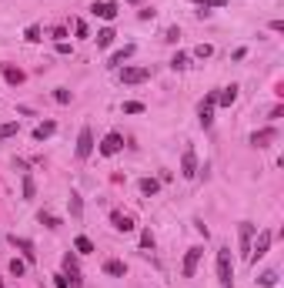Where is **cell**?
Instances as JSON below:
<instances>
[{
	"mask_svg": "<svg viewBox=\"0 0 284 288\" xmlns=\"http://www.w3.org/2000/svg\"><path fill=\"white\" fill-rule=\"evenodd\" d=\"M218 282H221V288H234V262H231V248H218Z\"/></svg>",
	"mask_w": 284,
	"mask_h": 288,
	"instance_id": "6da1fadb",
	"label": "cell"
},
{
	"mask_svg": "<svg viewBox=\"0 0 284 288\" xmlns=\"http://www.w3.org/2000/svg\"><path fill=\"white\" fill-rule=\"evenodd\" d=\"M271 242H274V232H268V228H264V232L258 234V242H251V255H248V262H251V265H258V262L271 252Z\"/></svg>",
	"mask_w": 284,
	"mask_h": 288,
	"instance_id": "7a4b0ae2",
	"label": "cell"
},
{
	"mask_svg": "<svg viewBox=\"0 0 284 288\" xmlns=\"http://www.w3.org/2000/svg\"><path fill=\"white\" fill-rule=\"evenodd\" d=\"M214 108H218V90H211L208 98L201 100V108H197V121H201V128H211V124H214Z\"/></svg>",
	"mask_w": 284,
	"mask_h": 288,
	"instance_id": "3957f363",
	"label": "cell"
},
{
	"mask_svg": "<svg viewBox=\"0 0 284 288\" xmlns=\"http://www.w3.org/2000/svg\"><path fill=\"white\" fill-rule=\"evenodd\" d=\"M74 154L80 158V161H87V158L94 154V131H90L87 124L80 128V134H77V148H74Z\"/></svg>",
	"mask_w": 284,
	"mask_h": 288,
	"instance_id": "277c9868",
	"label": "cell"
},
{
	"mask_svg": "<svg viewBox=\"0 0 284 288\" xmlns=\"http://www.w3.org/2000/svg\"><path fill=\"white\" fill-rule=\"evenodd\" d=\"M120 148H124V134H120V131H107V134H104V141H100V148H97V151H100L104 158H114V154L120 151Z\"/></svg>",
	"mask_w": 284,
	"mask_h": 288,
	"instance_id": "5b68a950",
	"label": "cell"
},
{
	"mask_svg": "<svg viewBox=\"0 0 284 288\" xmlns=\"http://www.w3.org/2000/svg\"><path fill=\"white\" fill-rule=\"evenodd\" d=\"M147 78H151V67H141V64L120 67V80H124V84H144Z\"/></svg>",
	"mask_w": 284,
	"mask_h": 288,
	"instance_id": "8992f818",
	"label": "cell"
},
{
	"mask_svg": "<svg viewBox=\"0 0 284 288\" xmlns=\"http://www.w3.org/2000/svg\"><path fill=\"white\" fill-rule=\"evenodd\" d=\"M201 255H204V248H201V244H194V248H187V255H184V265H181V275H184V278H194L197 265H201Z\"/></svg>",
	"mask_w": 284,
	"mask_h": 288,
	"instance_id": "52a82bcc",
	"label": "cell"
},
{
	"mask_svg": "<svg viewBox=\"0 0 284 288\" xmlns=\"http://www.w3.org/2000/svg\"><path fill=\"white\" fill-rule=\"evenodd\" d=\"M254 232H258V224H251V222H241V224H238V242H241V255H244V258L251 255Z\"/></svg>",
	"mask_w": 284,
	"mask_h": 288,
	"instance_id": "ba28073f",
	"label": "cell"
},
{
	"mask_svg": "<svg viewBox=\"0 0 284 288\" xmlns=\"http://www.w3.org/2000/svg\"><path fill=\"white\" fill-rule=\"evenodd\" d=\"M90 14L100 17V20H114V17L120 14V7L114 4V0H97V4H90Z\"/></svg>",
	"mask_w": 284,
	"mask_h": 288,
	"instance_id": "9c48e42d",
	"label": "cell"
},
{
	"mask_svg": "<svg viewBox=\"0 0 284 288\" xmlns=\"http://www.w3.org/2000/svg\"><path fill=\"white\" fill-rule=\"evenodd\" d=\"M64 272L70 275V288H80V285H84V278H80V268H77V255H74V252H67V255H64Z\"/></svg>",
	"mask_w": 284,
	"mask_h": 288,
	"instance_id": "30bf717a",
	"label": "cell"
},
{
	"mask_svg": "<svg viewBox=\"0 0 284 288\" xmlns=\"http://www.w3.org/2000/svg\"><path fill=\"white\" fill-rule=\"evenodd\" d=\"M197 174V154H194V148H184V158H181V178H191Z\"/></svg>",
	"mask_w": 284,
	"mask_h": 288,
	"instance_id": "8fae6325",
	"label": "cell"
},
{
	"mask_svg": "<svg viewBox=\"0 0 284 288\" xmlns=\"http://www.w3.org/2000/svg\"><path fill=\"white\" fill-rule=\"evenodd\" d=\"M110 224H114V228H117V232H134V218L131 214H124V211H110Z\"/></svg>",
	"mask_w": 284,
	"mask_h": 288,
	"instance_id": "7c38bea8",
	"label": "cell"
},
{
	"mask_svg": "<svg viewBox=\"0 0 284 288\" xmlns=\"http://www.w3.org/2000/svg\"><path fill=\"white\" fill-rule=\"evenodd\" d=\"M274 138H278V128H261V131L251 134V144H254V148H268Z\"/></svg>",
	"mask_w": 284,
	"mask_h": 288,
	"instance_id": "4fadbf2b",
	"label": "cell"
},
{
	"mask_svg": "<svg viewBox=\"0 0 284 288\" xmlns=\"http://www.w3.org/2000/svg\"><path fill=\"white\" fill-rule=\"evenodd\" d=\"M10 244H13V248H20L27 262H37V252H33V242H30V238H17V234H10Z\"/></svg>",
	"mask_w": 284,
	"mask_h": 288,
	"instance_id": "5bb4252c",
	"label": "cell"
},
{
	"mask_svg": "<svg viewBox=\"0 0 284 288\" xmlns=\"http://www.w3.org/2000/svg\"><path fill=\"white\" fill-rule=\"evenodd\" d=\"M127 57H134V44H124L120 50H114V54H110V60H107V67H120Z\"/></svg>",
	"mask_w": 284,
	"mask_h": 288,
	"instance_id": "9a60e30c",
	"label": "cell"
},
{
	"mask_svg": "<svg viewBox=\"0 0 284 288\" xmlns=\"http://www.w3.org/2000/svg\"><path fill=\"white\" fill-rule=\"evenodd\" d=\"M104 275L124 278V275H127V265H124V262H117V258H110V262H104Z\"/></svg>",
	"mask_w": 284,
	"mask_h": 288,
	"instance_id": "2e32d148",
	"label": "cell"
},
{
	"mask_svg": "<svg viewBox=\"0 0 284 288\" xmlns=\"http://www.w3.org/2000/svg\"><path fill=\"white\" fill-rule=\"evenodd\" d=\"M234 100H238V88H234V84H231V88H221V90H218V104H221V108H231Z\"/></svg>",
	"mask_w": 284,
	"mask_h": 288,
	"instance_id": "e0dca14e",
	"label": "cell"
},
{
	"mask_svg": "<svg viewBox=\"0 0 284 288\" xmlns=\"http://www.w3.org/2000/svg\"><path fill=\"white\" fill-rule=\"evenodd\" d=\"M0 70H3V80H7V84H13V88H17V84H23V70L20 67H0Z\"/></svg>",
	"mask_w": 284,
	"mask_h": 288,
	"instance_id": "ac0fdd59",
	"label": "cell"
},
{
	"mask_svg": "<svg viewBox=\"0 0 284 288\" xmlns=\"http://www.w3.org/2000/svg\"><path fill=\"white\" fill-rule=\"evenodd\" d=\"M57 131V121H44L33 128V141H44V138H50V134Z\"/></svg>",
	"mask_w": 284,
	"mask_h": 288,
	"instance_id": "d6986e66",
	"label": "cell"
},
{
	"mask_svg": "<svg viewBox=\"0 0 284 288\" xmlns=\"http://www.w3.org/2000/svg\"><path fill=\"white\" fill-rule=\"evenodd\" d=\"M137 188H141V194H147V198H151V194H157V191H161V181H157V178H141V184H137Z\"/></svg>",
	"mask_w": 284,
	"mask_h": 288,
	"instance_id": "ffe728a7",
	"label": "cell"
},
{
	"mask_svg": "<svg viewBox=\"0 0 284 288\" xmlns=\"http://www.w3.org/2000/svg\"><path fill=\"white\" fill-rule=\"evenodd\" d=\"M114 37H117V34H114V27L97 30V47H100V50H104V47H110V44H114Z\"/></svg>",
	"mask_w": 284,
	"mask_h": 288,
	"instance_id": "44dd1931",
	"label": "cell"
},
{
	"mask_svg": "<svg viewBox=\"0 0 284 288\" xmlns=\"http://www.w3.org/2000/svg\"><path fill=\"white\" fill-rule=\"evenodd\" d=\"M258 285H261V288H274V285H278V272H274V268L261 272V275H258Z\"/></svg>",
	"mask_w": 284,
	"mask_h": 288,
	"instance_id": "7402d4cb",
	"label": "cell"
},
{
	"mask_svg": "<svg viewBox=\"0 0 284 288\" xmlns=\"http://www.w3.org/2000/svg\"><path fill=\"white\" fill-rule=\"evenodd\" d=\"M74 248H77V255H90V252H94V242H90L87 234H80V238H74Z\"/></svg>",
	"mask_w": 284,
	"mask_h": 288,
	"instance_id": "603a6c76",
	"label": "cell"
},
{
	"mask_svg": "<svg viewBox=\"0 0 284 288\" xmlns=\"http://www.w3.org/2000/svg\"><path fill=\"white\" fill-rule=\"evenodd\" d=\"M211 7H228V0H197V14H201V17L211 14Z\"/></svg>",
	"mask_w": 284,
	"mask_h": 288,
	"instance_id": "cb8c5ba5",
	"label": "cell"
},
{
	"mask_svg": "<svg viewBox=\"0 0 284 288\" xmlns=\"http://www.w3.org/2000/svg\"><path fill=\"white\" fill-rule=\"evenodd\" d=\"M171 67H174V70H184V67H191V57H187L184 50H177V54L171 57Z\"/></svg>",
	"mask_w": 284,
	"mask_h": 288,
	"instance_id": "d4e9b609",
	"label": "cell"
},
{
	"mask_svg": "<svg viewBox=\"0 0 284 288\" xmlns=\"http://www.w3.org/2000/svg\"><path fill=\"white\" fill-rule=\"evenodd\" d=\"M17 131H20V124H17V121H7V124H0V141H7V138H13Z\"/></svg>",
	"mask_w": 284,
	"mask_h": 288,
	"instance_id": "484cf974",
	"label": "cell"
},
{
	"mask_svg": "<svg viewBox=\"0 0 284 288\" xmlns=\"http://www.w3.org/2000/svg\"><path fill=\"white\" fill-rule=\"evenodd\" d=\"M70 214H74V218H80V214H84V201H80V194H77V191H70Z\"/></svg>",
	"mask_w": 284,
	"mask_h": 288,
	"instance_id": "4316f807",
	"label": "cell"
},
{
	"mask_svg": "<svg viewBox=\"0 0 284 288\" xmlns=\"http://www.w3.org/2000/svg\"><path fill=\"white\" fill-rule=\"evenodd\" d=\"M33 194H37V184H33V178L27 174V178H23V201H30Z\"/></svg>",
	"mask_w": 284,
	"mask_h": 288,
	"instance_id": "83f0119b",
	"label": "cell"
},
{
	"mask_svg": "<svg viewBox=\"0 0 284 288\" xmlns=\"http://www.w3.org/2000/svg\"><path fill=\"white\" fill-rule=\"evenodd\" d=\"M211 54H214V47H211V44H197V47H194V57H201V60H204V57H211Z\"/></svg>",
	"mask_w": 284,
	"mask_h": 288,
	"instance_id": "f1b7e54d",
	"label": "cell"
},
{
	"mask_svg": "<svg viewBox=\"0 0 284 288\" xmlns=\"http://www.w3.org/2000/svg\"><path fill=\"white\" fill-rule=\"evenodd\" d=\"M54 100H57V104H70V90H67V88H57V90H54Z\"/></svg>",
	"mask_w": 284,
	"mask_h": 288,
	"instance_id": "f546056e",
	"label": "cell"
},
{
	"mask_svg": "<svg viewBox=\"0 0 284 288\" xmlns=\"http://www.w3.org/2000/svg\"><path fill=\"white\" fill-rule=\"evenodd\" d=\"M23 37H27V40H30V44H37V40H40V27H37V24H30V27H27V34H23Z\"/></svg>",
	"mask_w": 284,
	"mask_h": 288,
	"instance_id": "4dcf8cb0",
	"label": "cell"
},
{
	"mask_svg": "<svg viewBox=\"0 0 284 288\" xmlns=\"http://www.w3.org/2000/svg\"><path fill=\"white\" fill-rule=\"evenodd\" d=\"M141 111H144L141 100H127V104H124V114H141Z\"/></svg>",
	"mask_w": 284,
	"mask_h": 288,
	"instance_id": "1f68e13d",
	"label": "cell"
},
{
	"mask_svg": "<svg viewBox=\"0 0 284 288\" xmlns=\"http://www.w3.org/2000/svg\"><path fill=\"white\" fill-rule=\"evenodd\" d=\"M40 224H47V228H60V222H57L54 214H47V211H40Z\"/></svg>",
	"mask_w": 284,
	"mask_h": 288,
	"instance_id": "d6a6232c",
	"label": "cell"
},
{
	"mask_svg": "<svg viewBox=\"0 0 284 288\" xmlns=\"http://www.w3.org/2000/svg\"><path fill=\"white\" fill-rule=\"evenodd\" d=\"M23 272H27V265H23L20 258H13V262H10V275H17V278H20Z\"/></svg>",
	"mask_w": 284,
	"mask_h": 288,
	"instance_id": "836d02e7",
	"label": "cell"
},
{
	"mask_svg": "<svg viewBox=\"0 0 284 288\" xmlns=\"http://www.w3.org/2000/svg\"><path fill=\"white\" fill-rule=\"evenodd\" d=\"M177 37H181V27H167L164 40H171V44H177Z\"/></svg>",
	"mask_w": 284,
	"mask_h": 288,
	"instance_id": "e575fe53",
	"label": "cell"
},
{
	"mask_svg": "<svg viewBox=\"0 0 284 288\" xmlns=\"http://www.w3.org/2000/svg\"><path fill=\"white\" fill-rule=\"evenodd\" d=\"M141 244H144V248H154V234L144 232V234H141Z\"/></svg>",
	"mask_w": 284,
	"mask_h": 288,
	"instance_id": "d590c367",
	"label": "cell"
},
{
	"mask_svg": "<svg viewBox=\"0 0 284 288\" xmlns=\"http://www.w3.org/2000/svg\"><path fill=\"white\" fill-rule=\"evenodd\" d=\"M74 30H77V37H87V24L77 20V24H74Z\"/></svg>",
	"mask_w": 284,
	"mask_h": 288,
	"instance_id": "8d00e7d4",
	"label": "cell"
},
{
	"mask_svg": "<svg viewBox=\"0 0 284 288\" xmlns=\"http://www.w3.org/2000/svg\"><path fill=\"white\" fill-rule=\"evenodd\" d=\"M54 285L57 288H70V282H67V275H54Z\"/></svg>",
	"mask_w": 284,
	"mask_h": 288,
	"instance_id": "74e56055",
	"label": "cell"
},
{
	"mask_svg": "<svg viewBox=\"0 0 284 288\" xmlns=\"http://www.w3.org/2000/svg\"><path fill=\"white\" fill-rule=\"evenodd\" d=\"M57 54H70V44H67V40H57Z\"/></svg>",
	"mask_w": 284,
	"mask_h": 288,
	"instance_id": "f35d334b",
	"label": "cell"
},
{
	"mask_svg": "<svg viewBox=\"0 0 284 288\" xmlns=\"http://www.w3.org/2000/svg\"><path fill=\"white\" fill-rule=\"evenodd\" d=\"M127 4H141V0H127Z\"/></svg>",
	"mask_w": 284,
	"mask_h": 288,
	"instance_id": "ab89813d",
	"label": "cell"
},
{
	"mask_svg": "<svg viewBox=\"0 0 284 288\" xmlns=\"http://www.w3.org/2000/svg\"><path fill=\"white\" fill-rule=\"evenodd\" d=\"M0 288H3V282H0Z\"/></svg>",
	"mask_w": 284,
	"mask_h": 288,
	"instance_id": "60d3db41",
	"label": "cell"
}]
</instances>
